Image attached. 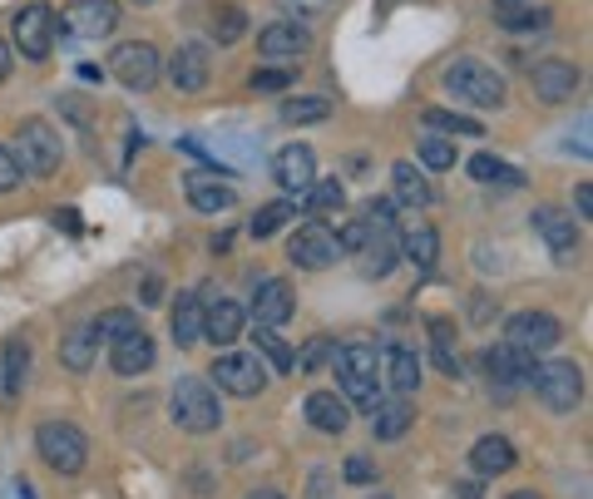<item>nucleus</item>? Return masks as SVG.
I'll list each match as a JSON object with an SVG mask.
<instances>
[{
	"mask_svg": "<svg viewBox=\"0 0 593 499\" xmlns=\"http://www.w3.org/2000/svg\"><path fill=\"white\" fill-rule=\"evenodd\" d=\"M420 164H426L430 174H445V168H455V139H440V134L420 139Z\"/></svg>",
	"mask_w": 593,
	"mask_h": 499,
	"instance_id": "ea45409f",
	"label": "nucleus"
},
{
	"mask_svg": "<svg viewBox=\"0 0 593 499\" xmlns=\"http://www.w3.org/2000/svg\"><path fill=\"white\" fill-rule=\"evenodd\" d=\"M514 445L504 440V435H480V440L470 445V470L475 480H495V475H510L514 470Z\"/></svg>",
	"mask_w": 593,
	"mask_h": 499,
	"instance_id": "6ab92c4d",
	"label": "nucleus"
},
{
	"mask_svg": "<svg viewBox=\"0 0 593 499\" xmlns=\"http://www.w3.org/2000/svg\"><path fill=\"white\" fill-rule=\"evenodd\" d=\"M35 450L55 475H80L84 465H90V440H84L70 420H40Z\"/></svg>",
	"mask_w": 593,
	"mask_h": 499,
	"instance_id": "20e7f679",
	"label": "nucleus"
},
{
	"mask_svg": "<svg viewBox=\"0 0 593 499\" xmlns=\"http://www.w3.org/2000/svg\"><path fill=\"white\" fill-rule=\"evenodd\" d=\"M258 50L268 60H302L306 50H312V30H306L302 20H278V25H268L258 35Z\"/></svg>",
	"mask_w": 593,
	"mask_h": 499,
	"instance_id": "f3484780",
	"label": "nucleus"
},
{
	"mask_svg": "<svg viewBox=\"0 0 593 499\" xmlns=\"http://www.w3.org/2000/svg\"><path fill=\"white\" fill-rule=\"evenodd\" d=\"M272 178H278L282 194L302 198L306 188H312V178H316V158H312V148H306V144H288L278 158H272Z\"/></svg>",
	"mask_w": 593,
	"mask_h": 499,
	"instance_id": "2eb2a0df",
	"label": "nucleus"
},
{
	"mask_svg": "<svg viewBox=\"0 0 593 499\" xmlns=\"http://www.w3.org/2000/svg\"><path fill=\"white\" fill-rule=\"evenodd\" d=\"M110 74L124 84V90H154L158 74H164V60H158V50L148 45V40H124V45H114L110 55Z\"/></svg>",
	"mask_w": 593,
	"mask_h": 499,
	"instance_id": "0eeeda50",
	"label": "nucleus"
},
{
	"mask_svg": "<svg viewBox=\"0 0 593 499\" xmlns=\"http://www.w3.org/2000/svg\"><path fill=\"white\" fill-rule=\"evenodd\" d=\"M25 376H30V342H6V371H0V391H6L10 401L25 391Z\"/></svg>",
	"mask_w": 593,
	"mask_h": 499,
	"instance_id": "c756f323",
	"label": "nucleus"
},
{
	"mask_svg": "<svg viewBox=\"0 0 593 499\" xmlns=\"http://www.w3.org/2000/svg\"><path fill=\"white\" fill-rule=\"evenodd\" d=\"M302 416L312 420L322 435H342L352 426V406H346V396H336V391H312L302 406Z\"/></svg>",
	"mask_w": 593,
	"mask_h": 499,
	"instance_id": "4be33fe9",
	"label": "nucleus"
},
{
	"mask_svg": "<svg viewBox=\"0 0 593 499\" xmlns=\"http://www.w3.org/2000/svg\"><path fill=\"white\" fill-rule=\"evenodd\" d=\"M139 332V316L129 312V306H114V312H104L100 322H90V336L94 342H119V336Z\"/></svg>",
	"mask_w": 593,
	"mask_h": 499,
	"instance_id": "72a5a7b5",
	"label": "nucleus"
},
{
	"mask_svg": "<svg viewBox=\"0 0 593 499\" xmlns=\"http://www.w3.org/2000/svg\"><path fill=\"white\" fill-rule=\"evenodd\" d=\"M430 356L445 376H460V356H455V336H450V322H430Z\"/></svg>",
	"mask_w": 593,
	"mask_h": 499,
	"instance_id": "c9c22d12",
	"label": "nucleus"
},
{
	"mask_svg": "<svg viewBox=\"0 0 593 499\" xmlns=\"http://www.w3.org/2000/svg\"><path fill=\"white\" fill-rule=\"evenodd\" d=\"M296 204H302L306 214H316V218H322V214H342V208H346V188L336 184V178H326V184H322V178H312V188H306Z\"/></svg>",
	"mask_w": 593,
	"mask_h": 499,
	"instance_id": "7c9ffc66",
	"label": "nucleus"
},
{
	"mask_svg": "<svg viewBox=\"0 0 593 499\" xmlns=\"http://www.w3.org/2000/svg\"><path fill=\"white\" fill-rule=\"evenodd\" d=\"M208 35H214L218 45H238V40L248 35V15H242L238 6H218L214 20H208Z\"/></svg>",
	"mask_w": 593,
	"mask_h": 499,
	"instance_id": "473e14b6",
	"label": "nucleus"
},
{
	"mask_svg": "<svg viewBox=\"0 0 593 499\" xmlns=\"http://www.w3.org/2000/svg\"><path fill=\"white\" fill-rule=\"evenodd\" d=\"M134 6H154V0H134Z\"/></svg>",
	"mask_w": 593,
	"mask_h": 499,
	"instance_id": "bf43d9fd",
	"label": "nucleus"
},
{
	"mask_svg": "<svg viewBox=\"0 0 593 499\" xmlns=\"http://www.w3.org/2000/svg\"><path fill=\"white\" fill-rule=\"evenodd\" d=\"M470 178H480V184H490V188H504V194L524 184V174H519V168H510V164H500L495 154H475V158H470Z\"/></svg>",
	"mask_w": 593,
	"mask_h": 499,
	"instance_id": "2f4dec72",
	"label": "nucleus"
},
{
	"mask_svg": "<svg viewBox=\"0 0 593 499\" xmlns=\"http://www.w3.org/2000/svg\"><path fill=\"white\" fill-rule=\"evenodd\" d=\"M504 499H539L534 490H514V495H504Z\"/></svg>",
	"mask_w": 593,
	"mask_h": 499,
	"instance_id": "13d9d810",
	"label": "nucleus"
},
{
	"mask_svg": "<svg viewBox=\"0 0 593 499\" xmlns=\"http://www.w3.org/2000/svg\"><path fill=\"white\" fill-rule=\"evenodd\" d=\"M342 475H346V480H352V485H371V480H376V465H371L366 455H352Z\"/></svg>",
	"mask_w": 593,
	"mask_h": 499,
	"instance_id": "de8ad7c7",
	"label": "nucleus"
},
{
	"mask_svg": "<svg viewBox=\"0 0 593 499\" xmlns=\"http://www.w3.org/2000/svg\"><path fill=\"white\" fill-rule=\"evenodd\" d=\"M504 30H529V35H539V30H549V10H534V6H514V10H500Z\"/></svg>",
	"mask_w": 593,
	"mask_h": 499,
	"instance_id": "a19ab883",
	"label": "nucleus"
},
{
	"mask_svg": "<svg viewBox=\"0 0 593 499\" xmlns=\"http://www.w3.org/2000/svg\"><path fill=\"white\" fill-rule=\"evenodd\" d=\"M154 336L148 332H129V336H119V342H110V361H114V371L119 376H144L148 366H154Z\"/></svg>",
	"mask_w": 593,
	"mask_h": 499,
	"instance_id": "a878e982",
	"label": "nucleus"
},
{
	"mask_svg": "<svg viewBox=\"0 0 593 499\" xmlns=\"http://www.w3.org/2000/svg\"><path fill=\"white\" fill-rule=\"evenodd\" d=\"M20 188V164L10 154V144H0V194H15Z\"/></svg>",
	"mask_w": 593,
	"mask_h": 499,
	"instance_id": "a18cd8bd",
	"label": "nucleus"
},
{
	"mask_svg": "<svg viewBox=\"0 0 593 499\" xmlns=\"http://www.w3.org/2000/svg\"><path fill=\"white\" fill-rule=\"evenodd\" d=\"M292 316V287L282 278L258 282V297H252V322L258 326H282Z\"/></svg>",
	"mask_w": 593,
	"mask_h": 499,
	"instance_id": "393cba45",
	"label": "nucleus"
},
{
	"mask_svg": "<svg viewBox=\"0 0 593 499\" xmlns=\"http://www.w3.org/2000/svg\"><path fill=\"white\" fill-rule=\"evenodd\" d=\"M514 6H534V0H495V10H514Z\"/></svg>",
	"mask_w": 593,
	"mask_h": 499,
	"instance_id": "5fc2aeb1",
	"label": "nucleus"
},
{
	"mask_svg": "<svg viewBox=\"0 0 593 499\" xmlns=\"http://www.w3.org/2000/svg\"><path fill=\"white\" fill-rule=\"evenodd\" d=\"M6 80H10V45L0 40V84H6Z\"/></svg>",
	"mask_w": 593,
	"mask_h": 499,
	"instance_id": "864d4df0",
	"label": "nucleus"
},
{
	"mask_svg": "<svg viewBox=\"0 0 593 499\" xmlns=\"http://www.w3.org/2000/svg\"><path fill=\"white\" fill-rule=\"evenodd\" d=\"M15 144L20 148H10L15 154V164H20V174H35V178H50L60 168V134L50 129L45 119H25L15 129Z\"/></svg>",
	"mask_w": 593,
	"mask_h": 499,
	"instance_id": "423d86ee",
	"label": "nucleus"
},
{
	"mask_svg": "<svg viewBox=\"0 0 593 499\" xmlns=\"http://www.w3.org/2000/svg\"><path fill=\"white\" fill-rule=\"evenodd\" d=\"M381 381H386L396 396H410V391L420 386V356L400 342L386 346V356H381Z\"/></svg>",
	"mask_w": 593,
	"mask_h": 499,
	"instance_id": "b1692460",
	"label": "nucleus"
},
{
	"mask_svg": "<svg viewBox=\"0 0 593 499\" xmlns=\"http://www.w3.org/2000/svg\"><path fill=\"white\" fill-rule=\"evenodd\" d=\"M242 322H248L242 302H228V297H218V302H204V342H218V346L238 342Z\"/></svg>",
	"mask_w": 593,
	"mask_h": 499,
	"instance_id": "412c9836",
	"label": "nucleus"
},
{
	"mask_svg": "<svg viewBox=\"0 0 593 499\" xmlns=\"http://www.w3.org/2000/svg\"><path fill=\"white\" fill-rule=\"evenodd\" d=\"M332 352H336L332 336H312V342H306V352H302V356H292V366H296V371H316Z\"/></svg>",
	"mask_w": 593,
	"mask_h": 499,
	"instance_id": "37998d69",
	"label": "nucleus"
},
{
	"mask_svg": "<svg viewBox=\"0 0 593 499\" xmlns=\"http://www.w3.org/2000/svg\"><path fill=\"white\" fill-rule=\"evenodd\" d=\"M529 386H534V396L544 401L549 410L569 416V410H579V401H584V371H579L574 361H544V366L529 371Z\"/></svg>",
	"mask_w": 593,
	"mask_h": 499,
	"instance_id": "39448f33",
	"label": "nucleus"
},
{
	"mask_svg": "<svg viewBox=\"0 0 593 499\" xmlns=\"http://www.w3.org/2000/svg\"><path fill=\"white\" fill-rule=\"evenodd\" d=\"M258 352L268 356L278 371H292V346L278 336V326H258Z\"/></svg>",
	"mask_w": 593,
	"mask_h": 499,
	"instance_id": "79ce46f5",
	"label": "nucleus"
},
{
	"mask_svg": "<svg viewBox=\"0 0 593 499\" xmlns=\"http://www.w3.org/2000/svg\"><path fill=\"white\" fill-rule=\"evenodd\" d=\"M94 336H90V326H80V332H70L65 336V346H60V361H65L70 371H90L94 366Z\"/></svg>",
	"mask_w": 593,
	"mask_h": 499,
	"instance_id": "e433bc0d",
	"label": "nucleus"
},
{
	"mask_svg": "<svg viewBox=\"0 0 593 499\" xmlns=\"http://www.w3.org/2000/svg\"><path fill=\"white\" fill-rule=\"evenodd\" d=\"M208 74H214V65H208L204 45H178L174 55H168V80H174L178 94H198L208 84Z\"/></svg>",
	"mask_w": 593,
	"mask_h": 499,
	"instance_id": "a211bd4d",
	"label": "nucleus"
},
{
	"mask_svg": "<svg viewBox=\"0 0 593 499\" xmlns=\"http://www.w3.org/2000/svg\"><path fill=\"white\" fill-rule=\"evenodd\" d=\"M529 222H534V232L549 242V252H554L559 262H569L579 252V222L564 214V208L554 204H539L534 214H529Z\"/></svg>",
	"mask_w": 593,
	"mask_h": 499,
	"instance_id": "f8f14e48",
	"label": "nucleus"
},
{
	"mask_svg": "<svg viewBox=\"0 0 593 499\" xmlns=\"http://www.w3.org/2000/svg\"><path fill=\"white\" fill-rule=\"evenodd\" d=\"M396 242H400V258H406L416 272H430L440 262V238H436L430 222H406V228L396 232Z\"/></svg>",
	"mask_w": 593,
	"mask_h": 499,
	"instance_id": "aec40b11",
	"label": "nucleus"
},
{
	"mask_svg": "<svg viewBox=\"0 0 593 499\" xmlns=\"http://www.w3.org/2000/svg\"><path fill=\"white\" fill-rule=\"evenodd\" d=\"M410 426H416V406H410L406 396H381L376 406H371V435L376 440H400Z\"/></svg>",
	"mask_w": 593,
	"mask_h": 499,
	"instance_id": "5701e85b",
	"label": "nucleus"
},
{
	"mask_svg": "<svg viewBox=\"0 0 593 499\" xmlns=\"http://www.w3.org/2000/svg\"><path fill=\"white\" fill-rule=\"evenodd\" d=\"M292 80H296V65H282V70H258V74H252V90L272 94V90H288Z\"/></svg>",
	"mask_w": 593,
	"mask_h": 499,
	"instance_id": "c03bdc74",
	"label": "nucleus"
},
{
	"mask_svg": "<svg viewBox=\"0 0 593 499\" xmlns=\"http://www.w3.org/2000/svg\"><path fill=\"white\" fill-rule=\"evenodd\" d=\"M188 204L198 208V214H228L232 204H238V188H232V178L222 174H188Z\"/></svg>",
	"mask_w": 593,
	"mask_h": 499,
	"instance_id": "dca6fc26",
	"label": "nucleus"
},
{
	"mask_svg": "<svg viewBox=\"0 0 593 499\" xmlns=\"http://www.w3.org/2000/svg\"><path fill=\"white\" fill-rule=\"evenodd\" d=\"M579 84H584V70L574 65V60H539L534 65V94L544 104H569L579 94Z\"/></svg>",
	"mask_w": 593,
	"mask_h": 499,
	"instance_id": "ddd939ff",
	"label": "nucleus"
},
{
	"mask_svg": "<svg viewBox=\"0 0 593 499\" xmlns=\"http://www.w3.org/2000/svg\"><path fill=\"white\" fill-rule=\"evenodd\" d=\"M332 356H336V381H342V396L371 410L381 401V356H376V346L346 342L342 352H332Z\"/></svg>",
	"mask_w": 593,
	"mask_h": 499,
	"instance_id": "f03ea898",
	"label": "nucleus"
},
{
	"mask_svg": "<svg viewBox=\"0 0 593 499\" xmlns=\"http://www.w3.org/2000/svg\"><path fill=\"white\" fill-rule=\"evenodd\" d=\"M15 495H20V499H35V490H30V485H25V480H20V485H15Z\"/></svg>",
	"mask_w": 593,
	"mask_h": 499,
	"instance_id": "4d7b16f0",
	"label": "nucleus"
},
{
	"mask_svg": "<svg viewBox=\"0 0 593 499\" xmlns=\"http://www.w3.org/2000/svg\"><path fill=\"white\" fill-rule=\"evenodd\" d=\"M65 25L74 35H90V40L114 35L119 30V0H70Z\"/></svg>",
	"mask_w": 593,
	"mask_h": 499,
	"instance_id": "4468645a",
	"label": "nucleus"
},
{
	"mask_svg": "<svg viewBox=\"0 0 593 499\" xmlns=\"http://www.w3.org/2000/svg\"><path fill=\"white\" fill-rule=\"evenodd\" d=\"M574 208H579V222H589V218H593V184H579Z\"/></svg>",
	"mask_w": 593,
	"mask_h": 499,
	"instance_id": "09e8293b",
	"label": "nucleus"
},
{
	"mask_svg": "<svg viewBox=\"0 0 593 499\" xmlns=\"http://www.w3.org/2000/svg\"><path fill=\"white\" fill-rule=\"evenodd\" d=\"M362 242H366V222L362 218L346 222V228L336 232V248H342V252H362Z\"/></svg>",
	"mask_w": 593,
	"mask_h": 499,
	"instance_id": "49530a36",
	"label": "nucleus"
},
{
	"mask_svg": "<svg viewBox=\"0 0 593 499\" xmlns=\"http://www.w3.org/2000/svg\"><path fill=\"white\" fill-rule=\"evenodd\" d=\"M445 90L460 104H475V110H504V100H510L504 74L475 55H460L455 65H445Z\"/></svg>",
	"mask_w": 593,
	"mask_h": 499,
	"instance_id": "f257e3e1",
	"label": "nucleus"
},
{
	"mask_svg": "<svg viewBox=\"0 0 593 499\" xmlns=\"http://www.w3.org/2000/svg\"><path fill=\"white\" fill-rule=\"evenodd\" d=\"M391 194H396V204L406 208H430V198H436V188L426 184V174H420L410 158H400V164H391Z\"/></svg>",
	"mask_w": 593,
	"mask_h": 499,
	"instance_id": "cd10ccee",
	"label": "nucleus"
},
{
	"mask_svg": "<svg viewBox=\"0 0 593 499\" xmlns=\"http://www.w3.org/2000/svg\"><path fill=\"white\" fill-rule=\"evenodd\" d=\"M288 258L302 272H326L332 262H342V248H336V232L326 222H302L288 242Z\"/></svg>",
	"mask_w": 593,
	"mask_h": 499,
	"instance_id": "9d476101",
	"label": "nucleus"
},
{
	"mask_svg": "<svg viewBox=\"0 0 593 499\" xmlns=\"http://www.w3.org/2000/svg\"><path fill=\"white\" fill-rule=\"evenodd\" d=\"M371 499H391V495H371Z\"/></svg>",
	"mask_w": 593,
	"mask_h": 499,
	"instance_id": "052dcab7",
	"label": "nucleus"
},
{
	"mask_svg": "<svg viewBox=\"0 0 593 499\" xmlns=\"http://www.w3.org/2000/svg\"><path fill=\"white\" fill-rule=\"evenodd\" d=\"M426 124H430V129H445V134H465V139H480V134H485L480 119L455 114V110H426Z\"/></svg>",
	"mask_w": 593,
	"mask_h": 499,
	"instance_id": "4c0bfd02",
	"label": "nucleus"
},
{
	"mask_svg": "<svg viewBox=\"0 0 593 499\" xmlns=\"http://www.w3.org/2000/svg\"><path fill=\"white\" fill-rule=\"evenodd\" d=\"M168 416H174V426H178V430H188V435H208V430H218V420H222L218 391L208 386V381L184 376V381L174 386V396H168Z\"/></svg>",
	"mask_w": 593,
	"mask_h": 499,
	"instance_id": "7ed1b4c3",
	"label": "nucleus"
},
{
	"mask_svg": "<svg viewBox=\"0 0 593 499\" xmlns=\"http://www.w3.org/2000/svg\"><path fill=\"white\" fill-rule=\"evenodd\" d=\"M455 499H485L480 480H460V485H455Z\"/></svg>",
	"mask_w": 593,
	"mask_h": 499,
	"instance_id": "8fccbe9b",
	"label": "nucleus"
},
{
	"mask_svg": "<svg viewBox=\"0 0 593 499\" xmlns=\"http://www.w3.org/2000/svg\"><path fill=\"white\" fill-rule=\"evenodd\" d=\"M15 50L25 60H45L50 50H55V35H60V20H55V10L50 6H25L15 15Z\"/></svg>",
	"mask_w": 593,
	"mask_h": 499,
	"instance_id": "9b49d317",
	"label": "nucleus"
},
{
	"mask_svg": "<svg viewBox=\"0 0 593 499\" xmlns=\"http://www.w3.org/2000/svg\"><path fill=\"white\" fill-rule=\"evenodd\" d=\"M55 228H65V232H80L84 222H80V214H74V208H65V214H55Z\"/></svg>",
	"mask_w": 593,
	"mask_h": 499,
	"instance_id": "3c124183",
	"label": "nucleus"
},
{
	"mask_svg": "<svg viewBox=\"0 0 593 499\" xmlns=\"http://www.w3.org/2000/svg\"><path fill=\"white\" fill-rule=\"evenodd\" d=\"M296 218V204H288V198H282V204H268V208H258V214H252V222H248V232L252 238H272V232H282V222H292Z\"/></svg>",
	"mask_w": 593,
	"mask_h": 499,
	"instance_id": "f704fd0d",
	"label": "nucleus"
},
{
	"mask_svg": "<svg viewBox=\"0 0 593 499\" xmlns=\"http://www.w3.org/2000/svg\"><path fill=\"white\" fill-rule=\"evenodd\" d=\"M326 114H332V100H322V94H306V100L282 104V119L288 124H322Z\"/></svg>",
	"mask_w": 593,
	"mask_h": 499,
	"instance_id": "58836bf2",
	"label": "nucleus"
},
{
	"mask_svg": "<svg viewBox=\"0 0 593 499\" xmlns=\"http://www.w3.org/2000/svg\"><path fill=\"white\" fill-rule=\"evenodd\" d=\"M504 342H510L514 352L544 356L564 342V326H559V316H549V312H514L510 322H504Z\"/></svg>",
	"mask_w": 593,
	"mask_h": 499,
	"instance_id": "6e6552de",
	"label": "nucleus"
},
{
	"mask_svg": "<svg viewBox=\"0 0 593 499\" xmlns=\"http://www.w3.org/2000/svg\"><path fill=\"white\" fill-rule=\"evenodd\" d=\"M248 499H282V495H278V490H252Z\"/></svg>",
	"mask_w": 593,
	"mask_h": 499,
	"instance_id": "6e6d98bb",
	"label": "nucleus"
},
{
	"mask_svg": "<svg viewBox=\"0 0 593 499\" xmlns=\"http://www.w3.org/2000/svg\"><path fill=\"white\" fill-rule=\"evenodd\" d=\"M174 342L178 346H198V342H204V302H198L194 292H184V297H178V306H174Z\"/></svg>",
	"mask_w": 593,
	"mask_h": 499,
	"instance_id": "c85d7f7f",
	"label": "nucleus"
},
{
	"mask_svg": "<svg viewBox=\"0 0 593 499\" xmlns=\"http://www.w3.org/2000/svg\"><path fill=\"white\" fill-rule=\"evenodd\" d=\"M485 371H490V381H500V386H519V381H529V371H534V356L514 352L510 342H495L490 352H485Z\"/></svg>",
	"mask_w": 593,
	"mask_h": 499,
	"instance_id": "bb28decb",
	"label": "nucleus"
},
{
	"mask_svg": "<svg viewBox=\"0 0 593 499\" xmlns=\"http://www.w3.org/2000/svg\"><path fill=\"white\" fill-rule=\"evenodd\" d=\"M158 297H164V282H158V278H144V306H154Z\"/></svg>",
	"mask_w": 593,
	"mask_h": 499,
	"instance_id": "603ef678",
	"label": "nucleus"
},
{
	"mask_svg": "<svg viewBox=\"0 0 593 499\" xmlns=\"http://www.w3.org/2000/svg\"><path fill=\"white\" fill-rule=\"evenodd\" d=\"M214 381H218V391L248 401V396L268 391V366L252 352H222V356H214Z\"/></svg>",
	"mask_w": 593,
	"mask_h": 499,
	"instance_id": "1a4fd4ad",
	"label": "nucleus"
}]
</instances>
